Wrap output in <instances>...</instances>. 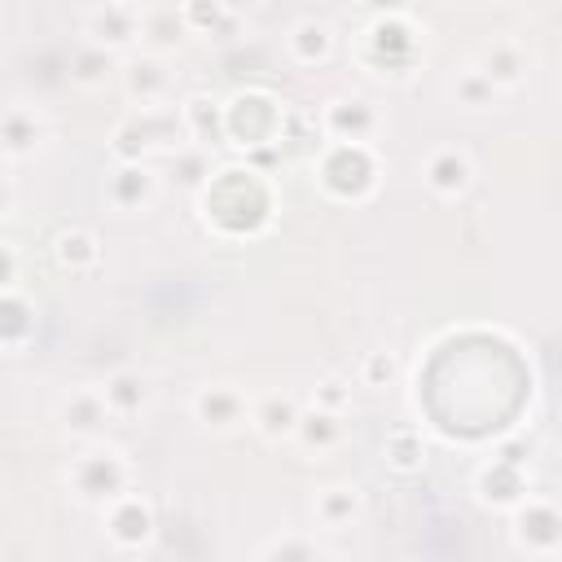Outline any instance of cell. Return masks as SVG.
<instances>
[{
    "label": "cell",
    "mask_w": 562,
    "mask_h": 562,
    "mask_svg": "<svg viewBox=\"0 0 562 562\" xmlns=\"http://www.w3.org/2000/svg\"><path fill=\"white\" fill-rule=\"evenodd\" d=\"M57 422H61V430H66L70 439L92 443V439L105 435V426L114 422V413H110V400H105L101 386H70V391L57 400Z\"/></svg>",
    "instance_id": "obj_9"
},
{
    "label": "cell",
    "mask_w": 562,
    "mask_h": 562,
    "mask_svg": "<svg viewBox=\"0 0 562 562\" xmlns=\"http://www.w3.org/2000/svg\"><path fill=\"white\" fill-rule=\"evenodd\" d=\"M395 378V356L391 351H369L360 364V382L364 386H386Z\"/></svg>",
    "instance_id": "obj_29"
},
{
    "label": "cell",
    "mask_w": 562,
    "mask_h": 562,
    "mask_svg": "<svg viewBox=\"0 0 562 562\" xmlns=\"http://www.w3.org/2000/svg\"><path fill=\"white\" fill-rule=\"evenodd\" d=\"M422 180H426V189L435 198L452 202L474 184V158L465 149H457V145H443L422 162Z\"/></svg>",
    "instance_id": "obj_15"
},
{
    "label": "cell",
    "mask_w": 562,
    "mask_h": 562,
    "mask_svg": "<svg viewBox=\"0 0 562 562\" xmlns=\"http://www.w3.org/2000/svg\"><path fill=\"white\" fill-rule=\"evenodd\" d=\"M224 114L233 145H268L272 136H281V105L268 92H241L224 101Z\"/></svg>",
    "instance_id": "obj_7"
},
{
    "label": "cell",
    "mask_w": 562,
    "mask_h": 562,
    "mask_svg": "<svg viewBox=\"0 0 562 562\" xmlns=\"http://www.w3.org/2000/svg\"><path fill=\"white\" fill-rule=\"evenodd\" d=\"M558 382H562V373H558Z\"/></svg>",
    "instance_id": "obj_35"
},
{
    "label": "cell",
    "mask_w": 562,
    "mask_h": 562,
    "mask_svg": "<svg viewBox=\"0 0 562 562\" xmlns=\"http://www.w3.org/2000/svg\"><path fill=\"white\" fill-rule=\"evenodd\" d=\"M35 338V303L22 294V285H4L0 299V342L9 356H18Z\"/></svg>",
    "instance_id": "obj_21"
},
{
    "label": "cell",
    "mask_w": 562,
    "mask_h": 562,
    "mask_svg": "<svg viewBox=\"0 0 562 562\" xmlns=\"http://www.w3.org/2000/svg\"><path fill=\"white\" fill-rule=\"evenodd\" d=\"M334 26L325 18H299L285 31V53L294 66H325L334 57Z\"/></svg>",
    "instance_id": "obj_18"
},
{
    "label": "cell",
    "mask_w": 562,
    "mask_h": 562,
    "mask_svg": "<svg viewBox=\"0 0 562 562\" xmlns=\"http://www.w3.org/2000/svg\"><path fill=\"white\" fill-rule=\"evenodd\" d=\"M167 158H171V176H176V184H180L184 193H202V189L211 184V176H215L206 145H193V140H189V145H176Z\"/></svg>",
    "instance_id": "obj_25"
},
{
    "label": "cell",
    "mask_w": 562,
    "mask_h": 562,
    "mask_svg": "<svg viewBox=\"0 0 562 562\" xmlns=\"http://www.w3.org/2000/svg\"><path fill=\"white\" fill-rule=\"evenodd\" d=\"M422 53V35L417 26L404 18V13H378L364 31V48H360V61L373 70V75H391V79H404L413 70Z\"/></svg>",
    "instance_id": "obj_4"
},
{
    "label": "cell",
    "mask_w": 562,
    "mask_h": 562,
    "mask_svg": "<svg viewBox=\"0 0 562 562\" xmlns=\"http://www.w3.org/2000/svg\"><path fill=\"white\" fill-rule=\"evenodd\" d=\"M250 4H255V0H224L228 13H241V9H250Z\"/></svg>",
    "instance_id": "obj_33"
},
{
    "label": "cell",
    "mask_w": 562,
    "mask_h": 562,
    "mask_svg": "<svg viewBox=\"0 0 562 562\" xmlns=\"http://www.w3.org/2000/svg\"><path fill=\"white\" fill-rule=\"evenodd\" d=\"M316 180L329 198L338 202H364L378 184V158L373 145H356V140H329L316 158Z\"/></svg>",
    "instance_id": "obj_3"
},
{
    "label": "cell",
    "mask_w": 562,
    "mask_h": 562,
    "mask_svg": "<svg viewBox=\"0 0 562 562\" xmlns=\"http://www.w3.org/2000/svg\"><path fill=\"white\" fill-rule=\"evenodd\" d=\"M198 198H202V220L215 233H224V237H250L272 215V189H268V180L259 171H246V167L215 171L211 184Z\"/></svg>",
    "instance_id": "obj_1"
},
{
    "label": "cell",
    "mask_w": 562,
    "mask_h": 562,
    "mask_svg": "<svg viewBox=\"0 0 562 562\" xmlns=\"http://www.w3.org/2000/svg\"><path fill=\"white\" fill-rule=\"evenodd\" d=\"M101 522L114 549H140L154 536V509L140 492H123L110 505H101Z\"/></svg>",
    "instance_id": "obj_12"
},
{
    "label": "cell",
    "mask_w": 562,
    "mask_h": 562,
    "mask_svg": "<svg viewBox=\"0 0 562 562\" xmlns=\"http://www.w3.org/2000/svg\"><path fill=\"white\" fill-rule=\"evenodd\" d=\"M140 26H145V9L127 4V0H101L88 13V44H101L110 53H132L140 44Z\"/></svg>",
    "instance_id": "obj_8"
},
{
    "label": "cell",
    "mask_w": 562,
    "mask_h": 562,
    "mask_svg": "<svg viewBox=\"0 0 562 562\" xmlns=\"http://www.w3.org/2000/svg\"><path fill=\"white\" fill-rule=\"evenodd\" d=\"M272 553H303V558H312V553H321L316 544H303V540H290V544H268L263 549V558H272Z\"/></svg>",
    "instance_id": "obj_31"
},
{
    "label": "cell",
    "mask_w": 562,
    "mask_h": 562,
    "mask_svg": "<svg viewBox=\"0 0 562 562\" xmlns=\"http://www.w3.org/2000/svg\"><path fill=\"white\" fill-rule=\"evenodd\" d=\"M119 53H110V48H101V44H83L75 57H70V79L79 83V88H101L123 61H114Z\"/></svg>",
    "instance_id": "obj_27"
},
{
    "label": "cell",
    "mask_w": 562,
    "mask_h": 562,
    "mask_svg": "<svg viewBox=\"0 0 562 562\" xmlns=\"http://www.w3.org/2000/svg\"><path fill=\"white\" fill-rule=\"evenodd\" d=\"M101 391H105V400H110L114 422H132V417H140V413L154 404V386H149V378L136 373V369L110 373V378L101 382Z\"/></svg>",
    "instance_id": "obj_20"
},
{
    "label": "cell",
    "mask_w": 562,
    "mask_h": 562,
    "mask_svg": "<svg viewBox=\"0 0 562 562\" xmlns=\"http://www.w3.org/2000/svg\"><path fill=\"white\" fill-rule=\"evenodd\" d=\"M496 83L479 70V66H470V70H461L457 79H452V101L457 105H465V110H487L492 101H496Z\"/></svg>",
    "instance_id": "obj_28"
},
{
    "label": "cell",
    "mask_w": 562,
    "mask_h": 562,
    "mask_svg": "<svg viewBox=\"0 0 562 562\" xmlns=\"http://www.w3.org/2000/svg\"><path fill=\"white\" fill-rule=\"evenodd\" d=\"M312 518L321 531H347L360 518V487L356 483H329L312 496Z\"/></svg>",
    "instance_id": "obj_23"
},
{
    "label": "cell",
    "mask_w": 562,
    "mask_h": 562,
    "mask_svg": "<svg viewBox=\"0 0 562 562\" xmlns=\"http://www.w3.org/2000/svg\"><path fill=\"white\" fill-rule=\"evenodd\" d=\"M48 140V114L31 101H9L4 110V162L35 158Z\"/></svg>",
    "instance_id": "obj_13"
},
{
    "label": "cell",
    "mask_w": 562,
    "mask_h": 562,
    "mask_svg": "<svg viewBox=\"0 0 562 562\" xmlns=\"http://www.w3.org/2000/svg\"><path fill=\"white\" fill-rule=\"evenodd\" d=\"M369 13H404V0H360Z\"/></svg>",
    "instance_id": "obj_32"
},
{
    "label": "cell",
    "mask_w": 562,
    "mask_h": 562,
    "mask_svg": "<svg viewBox=\"0 0 562 562\" xmlns=\"http://www.w3.org/2000/svg\"><path fill=\"white\" fill-rule=\"evenodd\" d=\"M501 92H509V88H518L522 79H527V48L518 44V40H509V35H501V40H492V44H483V53H479V61H474Z\"/></svg>",
    "instance_id": "obj_19"
},
{
    "label": "cell",
    "mask_w": 562,
    "mask_h": 562,
    "mask_svg": "<svg viewBox=\"0 0 562 562\" xmlns=\"http://www.w3.org/2000/svg\"><path fill=\"white\" fill-rule=\"evenodd\" d=\"M321 127L329 140H356V145H373V136L382 132V110L369 97H334L321 110Z\"/></svg>",
    "instance_id": "obj_11"
},
{
    "label": "cell",
    "mask_w": 562,
    "mask_h": 562,
    "mask_svg": "<svg viewBox=\"0 0 562 562\" xmlns=\"http://www.w3.org/2000/svg\"><path fill=\"white\" fill-rule=\"evenodd\" d=\"M189 413L211 435H233V430L250 426V400L233 382H202L189 400Z\"/></svg>",
    "instance_id": "obj_6"
},
{
    "label": "cell",
    "mask_w": 562,
    "mask_h": 562,
    "mask_svg": "<svg viewBox=\"0 0 562 562\" xmlns=\"http://www.w3.org/2000/svg\"><path fill=\"white\" fill-rule=\"evenodd\" d=\"M66 483H70V492H75L79 501H88V505H110L114 496L132 492V461L123 457V448L92 439V443L70 461Z\"/></svg>",
    "instance_id": "obj_2"
},
{
    "label": "cell",
    "mask_w": 562,
    "mask_h": 562,
    "mask_svg": "<svg viewBox=\"0 0 562 562\" xmlns=\"http://www.w3.org/2000/svg\"><path fill=\"white\" fill-rule=\"evenodd\" d=\"M316 404H325V408H338V413H347V404H351V386H347L342 378H325V382L316 386Z\"/></svg>",
    "instance_id": "obj_30"
},
{
    "label": "cell",
    "mask_w": 562,
    "mask_h": 562,
    "mask_svg": "<svg viewBox=\"0 0 562 562\" xmlns=\"http://www.w3.org/2000/svg\"><path fill=\"white\" fill-rule=\"evenodd\" d=\"M127 4H140V0H127Z\"/></svg>",
    "instance_id": "obj_34"
},
{
    "label": "cell",
    "mask_w": 562,
    "mask_h": 562,
    "mask_svg": "<svg viewBox=\"0 0 562 562\" xmlns=\"http://www.w3.org/2000/svg\"><path fill=\"white\" fill-rule=\"evenodd\" d=\"M299 417H303V404H299L290 391H268L263 400L250 404V430H255L259 439H268V443L294 439Z\"/></svg>",
    "instance_id": "obj_16"
},
{
    "label": "cell",
    "mask_w": 562,
    "mask_h": 562,
    "mask_svg": "<svg viewBox=\"0 0 562 562\" xmlns=\"http://www.w3.org/2000/svg\"><path fill=\"white\" fill-rule=\"evenodd\" d=\"M105 198L114 211L123 215H136V211H149L154 198H158V171L149 162H119L105 180Z\"/></svg>",
    "instance_id": "obj_14"
},
{
    "label": "cell",
    "mask_w": 562,
    "mask_h": 562,
    "mask_svg": "<svg viewBox=\"0 0 562 562\" xmlns=\"http://www.w3.org/2000/svg\"><path fill=\"white\" fill-rule=\"evenodd\" d=\"M53 259H57V268L61 272H88V268H97V259H101V246H97V233L92 228H61L57 237H53Z\"/></svg>",
    "instance_id": "obj_24"
},
{
    "label": "cell",
    "mask_w": 562,
    "mask_h": 562,
    "mask_svg": "<svg viewBox=\"0 0 562 562\" xmlns=\"http://www.w3.org/2000/svg\"><path fill=\"white\" fill-rule=\"evenodd\" d=\"M184 31L189 26H184V13L180 9H149L145 13V26H140V44L149 53H162L167 57V48H176Z\"/></svg>",
    "instance_id": "obj_26"
},
{
    "label": "cell",
    "mask_w": 562,
    "mask_h": 562,
    "mask_svg": "<svg viewBox=\"0 0 562 562\" xmlns=\"http://www.w3.org/2000/svg\"><path fill=\"white\" fill-rule=\"evenodd\" d=\"M514 544L522 553H558L562 549V509L553 501L527 496L514 509Z\"/></svg>",
    "instance_id": "obj_10"
},
{
    "label": "cell",
    "mask_w": 562,
    "mask_h": 562,
    "mask_svg": "<svg viewBox=\"0 0 562 562\" xmlns=\"http://www.w3.org/2000/svg\"><path fill=\"white\" fill-rule=\"evenodd\" d=\"M294 439L307 448V452H316V457H325V452H334L342 439H347V422H342V413L338 408H325V404H312V408H303V417H299V430H294Z\"/></svg>",
    "instance_id": "obj_22"
},
{
    "label": "cell",
    "mask_w": 562,
    "mask_h": 562,
    "mask_svg": "<svg viewBox=\"0 0 562 562\" xmlns=\"http://www.w3.org/2000/svg\"><path fill=\"white\" fill-rule=\"evenodd\" d=\"M119 83H123V92H127V101H132L136 110H162V105L171 101L176 75H171V66H167L162 53H149V48H145V53L123 57Z\"/></svg>",
    "instance_id": "obj_5"
},
{
    "label": "cell",
    "mask_w": 562,
    "mask_h": 562,
    "mask_svg": "<svg viewBox=\"0 0 562 562\" xmlns=\"http://www.w3.org/2000/svg\"><path fill=\"white\" fill-rule=\"evenodd\" d=\"M180 123H184V140L193 145H220L228 140V114H224V101L220 97H206V92H193L184 105H180Z\"/></svg>",
    "instance_id": "obj_17"
}]
</instances>
